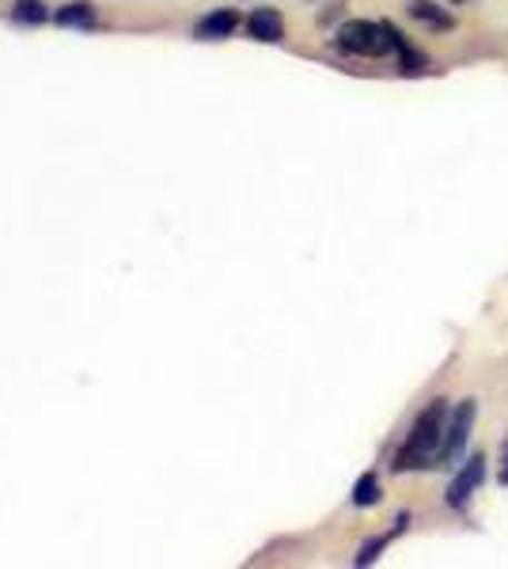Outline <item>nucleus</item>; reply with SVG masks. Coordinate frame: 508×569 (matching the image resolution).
<instances>
[{"label":"nucleus","mask_w":508,"mask_h":569,"mask_svg":"<svg viewBox=\"0 0 508 569\" xmlns=\"http://www.w3.org/2000/svg\"><path fill=\"white\" fill-rule=\"evenodd\" d=\"M384 23H387V34H391V42H395V53H399V72H402V77H425V72L432 69L429 53L418 50V46L406 39V34L391 20H384Z\"/></svg>","instance_id":"0eeeda50"},{"label":"nucleus","mask_w":508,"mask_h":569,"mask_svg":"<svg viewBox=\"0 0 508 569\" xmlns=\"http://www.w3.org/2000/svg\"><path fill=\"white\" fill-rule=\"evenodd\" d=\"M406 16L425 23L429 31H451L456 27V16L445 4H437V0H406Z\"/></svg>","instance_id":"1a4fd4ad"},{"label":"nucleus","mask_w":508,"mask_h":569,"mask_svg":"<svg viewBox=\"0 0 508 569\" xmlns=\"http://www.w3.org/2000/svg\"><path fill=\"white\" fill-rule=\"evenodd\" d=\"M335 50L349 53V58H387V53H395V42L387 34V23L346 20L335 31Z\"/></svg>","instance_id":"f03ea898"},{"label":"nucleus","mask_w":508,"mask_h":569,"mask_svg":"<svg viewBox=\"0 0 508 569\" xmlns=\"http://www.w3.org/2000/svg\"><path fill=\"white\" fill-rule=\"evenodd\" d=\"M247 27V34H251L255 42H266V46H277V42H285V20H281V12L270 4H258L251 16L243 20Z\"/></svg>","instance_id":"423d86ee"},{"label":"nucleus","mask_w":508,"mask_h":569,"mask_svg":"<svg viewBox=\"0 0 508 569\" xmlns=\"http://www.w3.org/2000/svg\"><path fill=\"white\" fill-rule=\"evenodd\" d=\"M380 498H384V486H380V475L376 471L360 475V479L353 482V493H349L353 509H372V505H380Z\"/></svg>","instance_id":"9b49d317"},{"label":"nucleus","mask_w":508,"mask_h":569,"mask_svg":"<svg viewBox=\"0 0 508 569\" xmlns=\"http://www.w3.org/2000/svg\"><path fill=\"white\" fill-rule=\"evenodd\" d=\"M53 23L72 27V31H91V27L99 23V12L91 0H64L58 12H53Z\"/></svg>","instance_id":"9d476101"},{"label":"nucleus","mask_w":508,"mask_h":569,"mask_svg":"<svg viewBox=\"0 0 508 569\" xmlns=\"http://www.w3.org/2000/svg\"><path fill=\"white\" fill-rule=\"evenodd\" d=\"M448 4H467V0H448Z\"/></svg>","instance_id":"4468645a"},{"label":"nucleus","mask_w":508,"mask_h":569,"mask_svg":"<svg viewBox=\"0 0 508 569\" xmlns=\"http://www.w3.org/2000/svg\"><path fill=\"white\" fill-rule=\"evenodd\" d=\"M239 23L243 20H239L236 8H212V12H206L193 23V34H198L201 42H225L239 31Z\"/></svg>","instance_id":"39448f33"},{"label":"nucleus","mask_w":508,"mask_h":569,"mask_svg":"<svg viewBox=\"0 0 508 569\" xmlns=\"http://www.w3.org/2000/svg\"><path fill=\"white\" fill-rule=\"evenodd\" d=\"M448 399H432L425 402V410L414 418L410 433H406L402 448L391 456V471L406 475V471H440L437 456H440V440H445L448 429Z\"/></svg>","instance_id":"f257e3e1"},{"label":"nucleus","mask_w":508,"mask_h":569,"mask_svg":"<svg viewBox=\"0 0 508 569\" xmlns=\"http://www.w3.org/2000/svg\"><path fill=\"white\" fill-rule=\"evenodd\" d=\"M475 418H478V402L475 399H464V402H456V407H451L445 440H440V456H437L440 467H451V463L464 460L470 429H475Z\"/></svg>","instance_id":"7ed1b4c3"},{"label":"nucleus","mask_w":508,"mask_h":569,"mask_svg":"<svg viewBox=\"0 0 508 569\" xmlns=\"http://www.w3.org/2000/svg\"><path fill=\"white\" fill-rule=\"evenodd\" d=\"M486 482V452H475L459 463V471L451 475L448 490H445V501L451 512H467V505L475 501V493L482 490Z\"/></svg>","instance_id":"20e7f679"},{"label":"nucleus","mask_w":508,"mask_h":569,"mask_svg":"<svg viewBox=\"0 0 508 569\" xmlns=\"http://www.w3.org/2000/svg\"><path fill=\"white\" fill-rule=\"evenodd\" d=\"M497 482L508 486V437L501 440V456H497Z\"/></svg>","instance_id":"ddd939ff"},{"label":"nucleus","mask_w":508,"mask_h":569,"mask_svg":"<svg viewBox=\"0 0 508 569\" xmlns=\"http://www.w3.org/2000/svg\"><path fill=\"white\" fill-rule=\"evenodd\" d=\"M12 16L16 23H23V27H42L46 20H53V12H50V4L46 0H12Z\"/></svg>","instance_id":"f8f14e48"},{"label":"nucleus","mask_w":508,"mask_h":569,"mask_svg":"<svg viewBox=\"0 0 508 569\" xmlns=\"http://www.w3.org/2000/svg\"><path fill=\"white\" fill-rule=\"evenodd\" d=\"M406 528H410V512H399V517H395V525H391V531H384V536H372V539H365V543H360L357 558H353V566L365 569V566L380 562V555H384V550L391 547L399 536H406Z\"/></svg>","instance_id":"6e6552de"}]
</instances>
